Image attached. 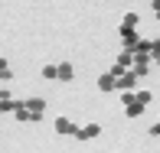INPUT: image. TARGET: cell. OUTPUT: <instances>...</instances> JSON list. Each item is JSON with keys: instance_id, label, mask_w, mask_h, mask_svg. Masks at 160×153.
<instances>
[{"instance_id": "1", "label": "cell", "mask_w": 160, "mask_h": 153, "mask_svg": "<svg viewBox=\"0 0 160 153\" xmlns=\"http://www.w3.org/2000/svg\"><path fill=\"white\" fill-rule=\"evenodd\" d=\"M121 104H124V114H128V117H141L144 108H147V104H141V101H137L134 91H121Z\"/></svg>"}, {"instance_id": "2", "label": "cell", "mask_w": 160, "mask_h": 153, "mask_svg": "<svg viewBox=\"0 0 160 153\" xmlns=\"http://www.w3.org/2000/svg\"><path fill=\"white\" fill-rule=\"evenodd\" d=\"M150 65H154V52H134V72L141 78L150 75Z\"/></svg>"}, {"instance_id": "3", "label": "cell", "mask_w": 160, "mask_h": 153, "mask_svg": "<svg viewBox=\"0 0 160 153\" xmlns=\"http://www.w3.org/2000/svg\"><path fill=\"white\" fill-rule=\"evenodd\" d=\"M137 82H141V75L131 69L124 75H118V91H137Z\"/></svg>"}, {"instance_id": "4", "label": "cell", "mask_w": 160, "mask_h": 153, "mask_svg": "<svg viewBox=\"0 0 160 153\" xmlns=\"http://www.w3.org/2000/svg\"><path fill=\"white\" fill-rule=\"evenodd\" d=\"M52 130H56V134H72V137H75L78 134V124H72L69 117H56L52 121Z\"/></svg>"}, {"instance_id": "5", "label": "cell", "mask_w": 160, "mask_h": 153, "mask_svg": "<svg viewBox=\"0 0 160 153\" xmlns=\"http://www.w3.org/2000/svg\"><path fill=\"white\" fill-rule=\"evenodd\" d=\"M137 42H141L137 30H131V26H121V46H124V49H134Z\"/></svg>"}, {"instance_id": "6", "label": "cell", "mask_w": 160, "mask_h": 153, "mask_svg": "<svg viewBox=\"0 0 160 153\" xmlns=\"http://www.w3.org/2000/svg\"><path fill=\"white\" fill-rule=\"evenodd\" d=\"M98 91H118V75L114 72H105L98 78Z\"/></svg>"}, {"instance_id": "7", "label": "cell", "mask_w": 160, "mask_h": 153, "mask_svg": "<svg viewBox=\"0 0 160 153\" xmlns=\"http://www.w3.org/2000/svg\"><path fill=\"white\" fill-rule=\"evenodd\" d=\"M26 108L33 111V117H36V121H42V114H46V101H42L39 94H36V98H26Z\"/></svg>"}, {"instance_id": "8", "label": "cell", "mask_w": 160, "mask_h": 153, "mask_svg": "<svg viewBox=\"0 0 160 153\" xmlns=\"http://www.w3.org/2000/svg\"><path fill=\"white\" fill-rule=\"evenodd\" d=\"M101 134V127H98V124H85V127H78V140H95V137Z\"/></svg>"}, {"instance_id": "9", "label": "cell", "mask_w": 160, "mask_h": 153, "mask_svg": "<svg viewBox=\"0 0 160 153\" xmlns=\"http://www.w3.org/2000/svg\"><path fill=\"white\" fill-rule=\"evenodd\" d=\"M72 75H75V69L69 62H59V82H72Z\"/></svg>"}, {"instance_id": "10", "label": "cell", "mask_w": 160, "mask_h": 153, "mask_svg": "<svg viewBox=\"0 0 160 153\" xmlns=\"http://www.w3.org/2000/svg\"><path fill=\"white\" fill-rule=\"evenodd\" d=\"M17 104H20V101H13V98H0V111H3V114H13Z\"/></svg>"}, {"instance_id": "11", "label": "cell", "mask_w": 160, "mask_h": 153, "mask_svg": "<svg viewBox=\"0 0 160 153\" xmlns=\"http://www.w3.org/2000/svg\"><path fill=\"white\" fill-rule=\"evenodd\" d=\"M42 78H49V82H59V65H42Z\"/></svg>"}, {"instance_id": "12", "label": "cell", "mask_w": 160, "mask_h": 153, "mask_svg": "<svg viewBox=\"0 0 160 153\" xmlns=\"http://www.w3.org/2000/svg\"><path fill=\"white\" fill-rule=\"evenodd\" d=\"M137 23H141L137 13H124V20H121V26H131V30H137Z\"/></svg>"}, {"instance_id": "13", "label": "cell", "mask_w": 160, "mask_h": 153, "mask_svg": "<svg viewBox=\"0 0 160 153\" xmlns=\"http://www.w3.org/2000/svg\"><path fill=\"white\" fill-rule=\"evenodd\" d=\"M134 94H137V101H141V104H150V101H154V94H150L147 88H137Z\"/></svg>"}, {"instance_id": "14", "label": "cell", "mask_w": 160, "mask_h": 153, "mask_svg": "<svg viewBox=\"0 0 160 153\" xmlns=\"http://www.w3.org/2000/svg\"><path fill=\"white\" fill-rule=\"evenodd\" d=\"M150 137H160V121H154V124H150Z\"/></svg>"}, {"instance_id": "15", "label": "cell", "mask_w": 160, "mask_h": 153, "mask_svg": "<svg viewBox=\"0 0 160 153\" xmlns=\"http://www.w3.org/2000/svg\"><path fill=\"white\" fill-rule=\"evenodd\" d=\"M150 46H154V55L160 52V36H154V39H150Z\"/></svg>"}, {"instance_id": "16", "label": "cell", "mask_w": 160, "mask_h": 153, "mask_svg": "<svg viewBox=\"0 0 160 153\" xmlns=\"http://www.w3.org/2000/svg\"><path fill=\"white\" fill-rule=\"evenodd\" d=\"M150 7H154V17L160 20V0H150Z\"/></svg>"}, {"instance_id": "17", "label": "cell", "mask_w": 160, "mask_h": 153, "mask_svg": "<svg viewBox=\"0 0 160 153\" xmlns=\"http://www.w3.org/2000/svg\"><path fill=\"white\" fill-rule=\"evenodd\" d=\"M154 62H157V65H160V52H157V55H154Z\"/></svg>"}]
</instances>
